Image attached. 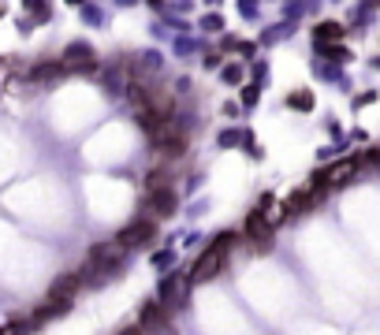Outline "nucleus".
I'll list each match as a JSON object with an SVG mask.
<instances>
[{
    "instance_id": "4468645a",
    "label": "nucleus",
    "mask_w": 380,
    "mask_h": 335,
    "mask_svg": "<svg viewBox=\"0 0 380 335\" xmlns=\"http://www.w3.org/2000/svg\"><path fill=\"white\" fill-rule=\"evenodd\" d=\"M235 142H238V134H235V131H224V134H220V146H224V149H227V146H235Z\"/></svg>"
},
{
    "instance_id": "423d86ee",
    "label": "nucleus",
    "mask_w": 380,
    "mask_h": 335,
    "mask_svg": "<svg viewBox=\"0 0 380 335\" xmlns=\"http://www.w3.org/2000/svg\"><path fill=\"white\" fill-rule=\"evenodd\" d=\"M246 235L254 239L257 250H268V246H273V242H268V220H265V212L254 209V212L246 216Z\"/></svg>"
},
{
    "instance_id": "1a4fd4ad",
    "label": "nucleus",
    "mask_w": 380,
    "mask_h": 335,
    "mask_svg": "<svg viewBox=\"0 0 380 335\" xmlns=\"http://www.w3.org/2000/svg\"><path fill=\"white\" fill-rule=\"evenodd\" d=\"M63 63H68V68H93V49L90 45H71L63 52Z\"/></svg>"
},
{
    "instance_id": "2eb2a0df",
    "label": "nucleus",
    "mask_w": 380,
    "mask_h": 335,
    "mask_svg": "<svg viewBox=\"0 0 380 335\" xmlns=\"http://www.w3.org/2000/svg\"><path fill=\"white\" fill-rule=\"evenodd\" d=\"M119 335H142V328H127V332H119Z\"/></svg>"
},
{
    "instance_id": "9b49d317",
    "label": "nucleus",
    "mask_w": 380,
    "mask_h": 335,
    "mask_svg": "<svg viewBox=\"0 0 380 335\" xmlns=\"http://www.w3.org/2000/svg\"><path fill=\"white\" fill-rule=\"evenodd\" d=\"M160 187H172V182H168V171H165V168H157L153 176H149V187H146V190H160Z\"/></svg>"
},
{
    "instance_id": "f03ea898",
    "label": "nucleus",
    "mask_w": 380,
    "mask_h": 335,
    "mask_svg": "<svg viewBox=\"0 0 380 335\" xmlns=\"http://www.w3.org/2000/svg\"><path fill=\"white\" fill-rule=\"evenodd\" d=\"M142 335H179L160 302H149V306L142 309Z\"/></svg>"
},
{
    "instance_id": "f257e3e1",
    "label": "nucleus",
    "mask_w": 380,
    "mask_h": 335,
    "mask_svg": "<svg viewBox=\"0 0 380 335\" xmlns=\"http://www.w3.org/2000/svg\"><path fill=\"white\" fill-rule=\"evenodd\" d=\"M235 242V235L231 231H224V235H216V239L209 242V250H205L202 257H198V265L190 268V283H202V279H213L216 272L224 268V261H227V246Z\"/></svg>"
},
{
    "instance_id": "9d476101",
    "label": "nucleus",
    "mask_w": 380,
    "mask_h": 335,
    "mask_svg": "<svg viewBox=\"0 0 380 335\" xmlns=\"http://www.w3.org/2000/svg\"><path fill=\"white\" fill-rule=\"evenodd\" d=\"M343 38V26L340 23H321L317 26V45H324V41H340Z\"/></svg>"
},
{
    "instance_id": "6e6552de",
    "label": "nucleus",
    "mask_w": 380,
    "mask_h": 335,
    "mask_svg": "<svg viewBox=\"0 0 380 335\" xmlns=\"http://www.w3.org/2000/svg\"><path fill=\"white\" fill-rule=\"evenodd\" d=\"M354 171H358V160H340V164H332L321 179H324V187H340V182L354 179Z\"/></svg>"
},
{
    "instance_id": "39448f33",
    "label": "nucleus",
    "mask_w": 380,
    "mask_h": 335,
    "mask_svg": "<svg viewBox=\"0 0 380 335\" xmlns=\"http://www.w3.org/2000/svg\"><path fill=\"white\" fill-rule=\"evenodd\" d=\"M149 239H153V220H135L131 228L119 231V239H116V242L131 250V246H146Z\"/></svg>"
},
{
    "instance_id": "20e7f679",
    "label": "nucleus",
    "mask_w": 380,
    "mask_h": 335,
    "mask_svg": "<svg viewBox=\"0 0 380 335\" xmlns=\"http://www.w3.org/2000/svg\"><path fill=\"white\" fill-rule=\"evenodd\" d=\"M82 287V272H68V276H60L56 283L49 287V302H63V306H71V298H75V290Z\"/></svg>"
},
{
    "instance_id": "f8f14e48",
    "label": "nucleus",
    "mask_w": 380,
    "mask_h": 335,
    "mask_svg": "<svg viewBox=\"0 0 380 335\" xmlns=\"http://www.w3.org/2000/svg\"><path fill=\"white\" fill-rule=\"evenodd\" d=\"M287 104H295V108H310V104H313V97L302 90V93H291V97H287Z\"/></svg>"
},
{
    "instance_id": "0eeeda50",
    "label": "nucleus",
    "mask_w": 380,
    "mask_h": 335,
    "mask_svg": "<svg viewBox=\"0 0 380 335\" xmlns=\"http://www.w3.org/2000/svg\"><path fill=\"white\" fill-rule=\"evenodd\" d=\"M187 287H190L187 276H165V283H160V306H168V302H187Z\"/></svg>"
},
{
    "instance_id": "7ed1b4c3",
    "label": "nucleus",
    "mask_w": 380,
    "mask_h": 335,
    "mask_svg": "<svg viewBox=\"0 0 380 335\" xmlns=\"http://www.w3.org/2000/svg\"><path fill=\"white\" fill-rule=\"evenodd\" d=\"M146 209H149V220H157V216H172L176 212V190L172 187L149 190L146 194Z\"/></svg>"
},
{
    "instance_id": "ddd939ff",
    "label": "nucleus",
    "mask_w": 380,
    "mask_h": 335,
    "mask_svg": "<svg viewBox=\"0 0 380 335\" xmlns=\"http://www.w3.org/2000/svg\"><path fill=\"white\" fill-rule=\"evenodd\" d=\"M172 261H176V254H172V250H165V254H157V257H153V265H160V268L172 265Z\"/></svg>"
}]
</instances>
